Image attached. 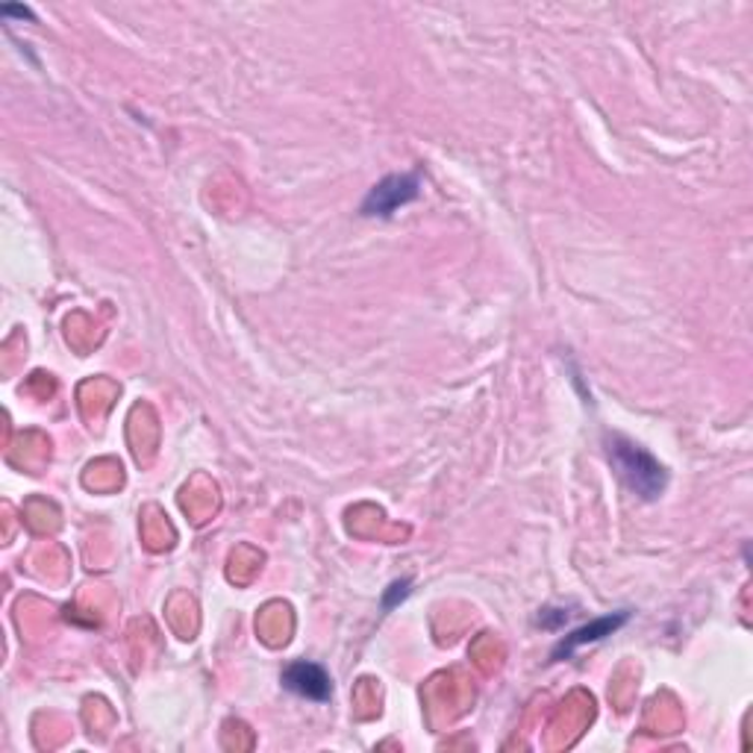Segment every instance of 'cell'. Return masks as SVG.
<instances>
[{
    "label": "cell",
    "mask_w": 753,
    "mask_h": 753,
    "mask_svg": "<svg viewBox=\"0 0 753 753\" xmlns=\"http://www.w3.org/2000/svg\"><path fill=\"white\" fill-rule=\"evenodd\" d=\"M607 457L627 489L642 500H656L668 486V474L642 445L624 436H607Z\"/></svg>",
    "instance_id": "obj_1"
},
{
    "label": "cell",
    "mask_w": 753,
    "mask_h": 753,
    "mask_svg": "<svg viewBox=\"0 0 753 753\" xmlns=\"http://www.w3.org/2000/svg\"><path fill=\"white\" fill-rule=\"evenodd\" d=\"M421 195V177L418 174H391L380 180L377 186L368 192L363 204V216L389 218L394 216L401 206L412 204Z\"/></svg>",
    "instance_id": "obj_2"
},
{
    "label": "cell",
    "mask_w": 753,
    "mask_h": 753,
    "mask_svg": "<svg viewBox=\"0 0 753 753\" xmlns=\"http://www.w3.org/2000/svg\"><path fill=\"white\" fill-rule=\"evenodd\" d=\"M283 685L289 692H294V695L315 701V704H324V701H330V695H333L330 675L321 666H315V663H292L283 671Z\"/></svg>",
    "instance_id": "obj_3"
},
{
    "label": "cell",
    "mask_w": 753,
    "mask_h": 753,
    "mask_svg": "<svg viewBox=\"0 0 753 753\" xmlns=\"http://www.w3.org/2000/svg\"><path fill=\"white\" fill-rule=\"evenodd\" d=\"M630 621V612L627 609H621V612H612V616H604V618H595L592 624L586 627H578L571 636H566L562 642L557 645V651H554V659H562V656H571L578 647L583 645H595V642H600V639L612 636L616 630H621V627Z\"/></svg>",
    "instance_id": "obj_4"
},
{
    "label": "cell",
    "mask_w": 753,
    "mask_h": 753,
    "mask_svg": "<svg viewBox=\"0 0 753 753\" xmlns=\"http://www.w3.org/2000/svg\"><path fill=\"white\" fill-rule=\"evenodd\" d=\"M568 621V612L566 609H542V616H538V624L548 627V630H554V627L566 624Z\"/></svg>",
    "instance_id": "obj_5"
},
{
    "label": "cell",
    "mask_w": 753,
    "mask_h": 753,
    "mask_svg": "<svg viewBox=\"0 0 753 753\" xmlns=\"http://www.w3.org/2000/svg\"><path fill=\"white\" fill-rule=\"evenodd\" d=\"M410 595V580H403V583H394V586L389 588V595L382 597V607L391 609L398 600H403V597Z\"/></svg>",
    "instance_id": "obj_6"
}]
</instances>
